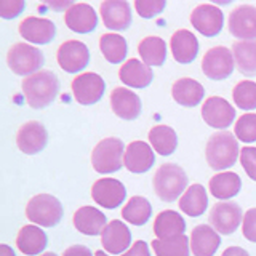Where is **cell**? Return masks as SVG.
Segmentation results:
<instances>
[{"instance_id": "obj_1", "label": "cell", "mask_w": 256, "mask_h": 256, "mask_svg": "<svg viewBox=\"0 0 256 256\" xmlns=\"http://www.w3.org/2000/svg\"><path fill=\"white\" fill-rule=\"evenodd\" d=\"M22 93L32 109H44L56 100L60 80L52 70H38L22 80Z\"/></svg>"}, {"instance_id": "obj_2", "label": "cell", "mask_w": 256, "mask_h": 256, "mask_svg": "<svg viewBox=\"0 0 256 256\" xmlns=\"http://www.w3.org/2000/svg\"><path fill=\"white\" fill-rule=\"evenodd\" d=\"M206 162L213 170L221 172L230 168L237 162L238 157V142L236 136L229 132H218L210 136L206 142Z\"/></svg>"}, {"instance_id": "obj_3", "label": "cell", "mask_w": 256, "mask_h": 256, "mask_svg": "<svg viewBox=\"0 0 256 256\" xmlns=\"http://www.w3.org/2000/svg\"><path fill=\"white\" fill-rule=\"evenodd\" d=\"M188 186V176L176 164H164L154 174V190L164 202H173Z\"/></svg>"}, {"instance_id": "obj_4", "label": "cell", "mask_w": 256, "mask_h": 256, "mask_svg": "<svg viewBox=\"0 0 256 256\" xmlns=\"http://www.w3.org/2000/svg\"><path fill=\"white\" fill-rule=\"evenodd\" d=\"M26 216L37 226L53 228L62 218V205L58 198L50 194H38L29 200Z\"/></svg>"}, {"instance_id": "obj_5", "label": "cell", "mask_w": 256, "mask_h": 256, "mask_svg": "<svg viewBox=\"0 0 256 256\" xmlns=\"http://www.w3.org/2000/svg\"><path fill=\"white\" fill-rule=\"evenodd\" d=\"M44 53L38 48L32 46L29 44H14L6 54V62L14 74L18 76H32L38 72V69L44 66Z\"/></svg>"}, {"instance_id": "obj_6", "label": "cell", "mask_w": 256, "mask_h": 256, "mask_svg": "<svg viewBox=\"0 0 256 256\" xmlns=\"http://www.w3.org/2000/svg\"><path fill=\"white\" fill-rule=\"evenodd\" d=\"M124 142L118 138H106L93 149L92 165L98 173H114L122 168Z\"/></svg>"}, {"instance_id": "obj_7", "label": "cell", "mask_w": 256, "mask_h": 256, "mask_svg": "<svg viewBox=\"0 0 256 256\" xmlns=\"http://www.w3.org/2000/svg\"><path fill=\"white\" fill-rule=\"evenodd\" d=\"M236 61L234 54L226 46H213L210 48L202 60L204 74L212 80H224L234 70Z\"/></svg>"}, {"instance_id": "obj_8", "label": "cell", "mask_w": 256, "mask_h": 256, "mask_svg": "<svg viewBox=\"0 0 256 256\" xmlns=\"http://www.w3.org/2000/svg\"><path fill=\"white\" fill-rule=\"evenodd\" d=\"M104 88H106V84L96 72H85L72 80V94L82 106L98 102L104 94Z\"/></svg>"}, {"instance_id": "obj_9", "label": "cell", "mask_w": 256, "mask_h": 256, "mask_svg": "<svg viewBox=\"0 0 256 256\" xmlns=\"http://www.w3.org/2000/svg\"><path fill=\"white\" fill-rule=\"evenodd\" d=\"M60 68L64 72L69 74H76L85 69L90 62V52L84 42L80 40H68L60 45L58 54H56Z\"/></svg>"}, {"instance_id": "obj_10", "label": "cell", "mask_w": 256, "mask_h": 256, "mask_svg": "<svg viewBox=\"0 0 256 256\" xmlns=\"http://www.w3.org/2000/svg\"><path fill=\"white\" fill-rule=\"evenodd\" d=\"M229 32L240 42L256 38V6L238 5L229 14Z\"/></svg>"}, {"instance_id": "obj_11", "label": "cell", "mask_w": 256, "mask_h": 256, "mask_svg": "<svg viewBox=\"0 0 256 256\" xmlns=\"http://www.w3.org/2000/svg\"><path fill=\"white\" fill-rule=\"evenodd\" d=\"M192 26L205 37H214L218 36L222 29L224 16L222 12L213 4H200L194 8L190 14Z\"/></svg>"}, {"instance_id": "obj_12", "label": "cell", "mask_w": 256, "mask_h": 256, "mask_svg": "<svg viewBox=\"0 0 256 256\" xmlns=\"http://www.w3.org/2000/svg\"><path fill=\"white\" fill-rule=\"evenodd\" d=\"M202 117L205 124L210 125L212 128L224 130L234 122L236 109L230 106L229 101L221 98V96H210L208 100H205L202 106Z\"/></svg>"}, {"instance_id": "obj_13", "label": "cell", "mask_w": 256, "mask_h": 256, "mask_svg": "<svg viewBox=\"0 0 256 256\" xmlns=\"http://www.w3.org/2000/svg\"><path fill=\"white\" fill-rule=\"evenodd\" d=\"M242 220V208L236 202H220L210 212V222L213 229L224 236H229L237 230Z\"/></svg>"}, {"instance_id": "obj_14", "label": "cell", "mask_w": 256, "mask_h": 256, "mask_svg": "<svg viewBox=\"0 0 256 256\" xmlns=\"http://www.w3.org/2000/svg\"><path fill=\"white\" fill-rule=\"evenodd\" d=\"M48 142V133L45 126L37 122V120H30L26 122L16 134V144L21 152L28 156L38 154L40 150H44Z\"/></svg>"}, {"instance_id": "obj_15", "label": "cell", "mask_w": 256, "mask_h": 256, "mask_svg": "<svg viewBox=\"0 0 256 256\" xmlns=\"http://www.w3.org/2000/svg\"><path fill=\"white\" fill-rule=\"evenodd\" d=\"M92 197L98 205L112 210V208L122 205L126 197V189L118 180L102 178L92 186Z\"/></svg>"}, {"instance_id": "obj_16", "label": "cell", "mask_w": 256, "mask_h": 256, "mask_svg": "<svg viewBox=\"0 0 256 256\" xmlns=\"http://www.w3.org/2000/svg\"><path fill=\"white\" fill-rule=\"evenodd\" d=\"M102 248L110 254H124L132 244V232L120 220L110 221L101 234Z\"/></svg>"}, {"instance_id": "obj_17", "label": "cell", "mask_w": 256, "mask_h": 256, "mask_svg": "<svg viewBox=\"0 0 256 256\" xmlns=\"http://www.w3.org/2000/svg\"><path fill=\"white\" fill-rule=\"evenodd\" d=\"M20 34L30 44L45 45L50 44L54 34L56 26L54 22L46 18H37V16H28L20 24Z\"/></svg>"}, {"instance_id": "obj_18", "label": "cell", "mask_w": 256, "mask_h": 256, "mask_svg": "<svg viewBox=\"0 0 256 256\" xmlns=\"http://www.w3.org/2000/svg\"><path fill=\"white\" fill-rule=\"evenodd\" d=\"M156 162L154 149L144 141H133L128 144L124 156V165L132 173H146Z\"/></svg>"}, {"instance_id": "obj_19", "label": "cell", "mask_w": 256, "mask_h": 256, "mask_svg": "<svg viewBox=\"0 0 256 256\" xmlns=\"http://www.w3.org/2000/svg\"><path fill=\"white\" fill-rule=\"evenodd\" d=\"M110 108L120 118L134 120L141 114V100L134 92L124 86H117L110 93Z\"/></svg>"}, {"instance_id": "obj_20", "label": "cell", "mask_w": 256, "mask_h": 256, "mask_svg": "<svg viewBox=\"0 0 256 256\" xmlns=\"http://www.w3.org/2000/svg\"><path fill=\"white\" fill-rule=\"evenodd\" d=\"M104 26L114 30H125L132 24V10L125 0H106L100 6Z\"/></svg>"}, {"instance_id": "obj_21", "label": "cell", "mask_w": 256, "mask_h": 256, "mask_svg": "<svg viewBox=\"0 0 256 256\" xmlns=\"http://www.w3.org/2000/svg\"><path fill=\"white\" fill-rule=\"evenodd\" d=\"M64 22L77 34H88L98 24V16H96L93 6L88 4H74L64 13Z\"/></svg>"}, {"instance_id": "obj_22", "label": "cell", "mask_w": 256, "mask_h": 256, "mask_svg": "<svg viewBox=\"0 0 256 256\" xmlns=\"http://www.w3.org/2000/svg\"><path fill=\"white\" fill-rule=\"evenodd\" d=\"M190 250L194 256H213L218 252L221 238L212 226L198 224L192 229L190 234Z\"/></svg>"}, {"instance_id": "obj_23", "label": "cell", "mask_w": 256, "mask_h": 256, "mask_svg": "<svg viewBox=\"0 0 256 256\" xmlns=\"http://www.w3.org/2000/svg\"><path fill=\"white\" fill-rule=\"evenodd\" d=\"M170 48L174 61H178L180 64H189L197 58L198 53L197 37L188 29H180L172 36Z\"/></svg>"}, {"instance_id": "obj_24", "label": "cell", "mask_w": 256, "mask_h": 256, "mask_svg": "<svg viewBox=\"0 0 256 256\" xmlns=\"http://www.w3.org/2000/svg\"><path fill=\"white\" fill-rule=\"evenodd\" d=\"M74 226L85 236H100L108 226L106 214L94 206H82L74 213Z\"/></svg>"}, {"instance_id": "obj_25", "label": "cell", "mask_w": 256, "mask_h": 256, "mask_svg": "<svg viewBox=\"0 0 256 256\" xmlns=\"http://www.w3.org/2000/svg\"><path fill=\"white\" fill-rule=\"evenodd\" d=\"M46 244V234L38 226H34V224L21 228V230L18 232V237H16V246L26 256H37L38 253H42Z\"/></svg>"}, {"instance_id": "obj_26", "label": "cell", "mask_w": 256, "mask_h": 256, "mask_svg": "<svg viewBox=\"0 0 256 256\" xmlns=\"http://www.w3.org/2000/svg\"><path fill=\"white\" fill-rule=\"evenodd\" d=\"M120 80L132 88H146L152 82V70L148 64L141 62L140 60L132 58L128 60L118 70Z\"/></svg>"}, {"instance_id": "obj_27", "label": "cell", "mask_w": 256, "mask_h": 256, "mask_svg": "<svg viewBox=\"0 0 256 256\" xmlns=\"http://www.w3.org/2000/svg\"><path fill=\"white\" fill-rule=\"evenodd\" d=\"M186 230V221L182 220V216L174 210H165L160 212L156 216L154 221V234L160 240L173 238L182 236Z\"/></svg>"}, {"instance_id": "obj_28", "label": "cell", "mask_w": 256, "mask_h": 256, "mask_svg": "<svg viewBox=\"0 0 256 256\" xmlns=\"http://www.w3.org/2000/svg\"><path fill=\"white\" fill-rule=\"evenodd\" d=\"M173 100L186 108H194L202 102L205 90L200 82L194 78H180L173 84L172 88Z\"/></svg>"}, {"instance_id": "obj_29", "label": "cell", "mask_w": 256, "mask_h": 256, "mask_svg": "<svg viewBox=\"0 0 256 256\" xmlns=\"http://www.w3.org/2000/svg\"><path fill=\"white\" fill-rule=\"evenodd\" d=\"M208 186H210V192L213 197L220 200H228V198L236 197L240 192L242 180H240V176L234 172H222V173L214 174L210 180Z\"/></svg>"}, {"instance_id": "obj_30", "label": "cell", "mask_w": 256, "mask_h": 256, "mask_svg": "<svg viewBox=\"0 0 256 256\" xmlns=\"http://www.w3.org/2000/svg\"><path fill=\"white\" fill-rule=\"evenodd\" d=\"M208 206V197L202 184H192L180 198V210L188 216H202Z\"/></svg>"}, {"instance_id": "obj_31", "label": "cell", "mask_w": 256, "mask_h": 256, "mask_svg": "<svg viewBox=\"0 0 256 256\" xmlns=\"http://www.w3.org/2000/svg\"><path fill=\"white\" fill-rule=\"evenodd\" d=\"M149 142L152 149L160 156H172L178 146V136L172 126L156 125L149 132Z\"/></svg>"}, {"instance_id": "obj_32", "label": "cell", "mask_w": 256, "mask_h": 256, "mask_svg": "<svg viewBox=\"0 0 256 256\" xmlns=\"http://www.w3.org/2000/svg\"><path fill=\"white\" fill-rule=\"evenodd\" d=\"M138 53L141 60L148 66H162L166 60V44L164 38L150 36L142 38L138 45Z\"/></svg>"}, {"instance_id": "obj_33", "label": "cell", "mask_w": 256, "mask_h": 256, "mask_svg": "<svg viewBox=\"0 0 256 256\" xmlns=\"http://www.w3.org/2000/svg\"><path fill=\"white\" fill-rule=\"evenodd\" d=\"M232 54L237 69L245 76H256V42H236Z\"/></svg>"}, {"instance_id": "obj_34", "label": "cell", "mask_w": 256, "mask_h": 256, "mask_svg": "<svg viewBox=\"0 0 256 256\" xmlns=\"http://www.w3.org/2000/svg\"><path fill=\"white\" fill-rule=\"evenodd\" d=\"M152 214V206L148 198L134 196L128 200V204L122 210V218L133 226H142L146 224Z\"/></svg>"}, {"instance_id": "obj_35", "label": "cell", "mask_w": 256, "mask_h": 256, "mask_svg": "<svg viewBox=\"0 0 256 256\" xmlns=\"http://www.w3.org/2000/svg\"><path fill=\"white\" fill-rule=\"evenodd\" d=\"M100 48L106 61L112 64H118L125 60L128 52V44L118 34H102L100 37Z\"/></svg>"}, {"instance_id": "obj_36", "label": "cell", "mask_w": 256, "mask_h": 256, "mask_svg": "<svg viewBox=\"0 0 256 256\" xmlns=\"http://www.w3.org/2000/svg\"><path fill=\"white\" fill-rule=\"evenodd\" d=\"M152 250L156 256H189L190 240L184 234L166 240L156 238L152 242Z\"/></svg>"}, {"instance_id": "obj_37", "label": "cell", "mask_w": 256, "mask_h": 256, "mask_svg": "<svg viewBox=\"0 0 256 256\" xmlns=\"http://www.w3.org/2000/svg\"><path fill=\"white\" fill-rule=\"evenodd\" d=\"M232 98L237 108L244 110L256 109V82L253 80H242L234 86Z\"/></svg>"}, {"instance_id": "obj_38", "label": "cell", "mask_w": 256, "mask_h": 256, "mask_svg": "<svg viewBox=\"0 0 256 256\" xmlns=\"http://www.w3.org/2000/svg\"><path fill=\"white\" fill-rule=\"evenodd\" d=\"M234 133L238 141L254 142L256 141V114H244L236 122Z\"/></svg>"}, {"instance_id": "obj_39", "label": "cell", "mask_w": 256, "mask_h": 256, "mask_svg": "<svg viewBox=\"0 0 256 256\" xmlns=\"http://www.w3.org/2000/svg\"><path fill=\"white\" fill-rule=\"evenodd\" d=\"M134 8L141 18H154L160 14L165 8V0H136Z\"/></svg>"}, {"instance_id": "obj_40", "label": "cell", "mask_w": 256, "mask_h": 256, "mask_svg": "<svg viewBox=\"0 0 256 256\" xmlns=\"http://www.w3.org/2000/svg\"><path fill=\"white\" fill-rule=\"evenodd\" d=\"M240 164L253 181H256V148H244L240 150Z\"/></svg>"}, {"instance_id": "obj_41", "label": "cell", "mask_w": 256, "mask_h": 256, "mask_svg": "<svg viewBox=\"0 0 256 256\" xmlns=\"http://www.w3.org/2000/svg\"><path fill=\"white\" fill-rule=\"evenodd\" d=\"M24 6V0H0V16L4 20H13L22 13Z\"/></svg>"}, {"instance_id": "obj_42", "label": "cell", "mask_w": 256, "mask_h": 256, "mask_svg": "<svg viewBox=\"0 0 256 256\" xmlns=\"http://www.w3.org/2000/svg\"><path fill=\"white\" fill-rule=\"evenodd\" d=\"M242 234L246 240L256 244V208H250V210L244 214Z\"/></svg>"}, {"instance_id": "obj_43", "label": "cell", "mask_w": 256, "mask_h": 256, "mask_svg": "<svg viewBox=\"0 0 256 256\" xmlns=\"http://www.w3.org/2000/svg\"><path fill=\"white\" fill-rule=\"evenodd\" d=\"M120 256H150V254H149L148 244L144 242V240H138V242H134L132 245L130 250H126L124 254H120Z\"/></svg>"}, {"instance_id": "obj_44", "label": "cell", "mask_w": 256, "mask_h": 256, "mask_svg": "<svg viewBox=\"0 0 256 256\" xmlns=\"http://www.w3.org/2000/svg\"><path fill=\"white\" fill-rule=\"evenodd\" d=\"M62 256H93V253L85 245H72L64 250Z\"/></svg>"}, {"instance_id": "obj_45", "label": "cell", "mask_w": 256, "mask_h": 256, "mask_svg": "<svg viewBox=\"0 0 256 256\" xmlns=\"http://www.w3.org/2000/svg\"><path fill=\"white\" fill-rule=\"evenodd\" d=\"M221 256H250V254H248L246 250H244V248H240V246H229L224 250V253Z\"/></svg>"}, {"instance_id": "obj_46", "label": "cell", "mask_w": 256, "mask_h": 256, "mask_svg": "<svg viewBox=\"0 0 256 256\" xmlns=\"http://www.w3.org/2000/svg\"><path fill=\"white\" fill-rule=\"evenodd\" d=\"M0 256H16L14 252H13V248L12 246H8V245H0Z\"/></svg>"}, {"instance_id": "obj_47", "label": "cell", "mask_w": 256, "mask_h": 256, "mask_svg": "<svg viewBox=\"0 0 256 256\" xmlns=\"http://www.w3.org/2000/svg\"><path fill=\"white\" fill-rule=\"evenodd\" d=\"M94 256H109V254H108V253H104L102 250H98V252L94 253Z\"/></svg>"}, {"instance_id": "obj_48", "label": "cell", "mask_w": 256, "mask_h": 256, "mask_svg": "<svg viewBox=\"0 0 256 256\" xmlns=\"http://www.w3.org/2000/svg\"><path fill=\"white\" fill-rule=\"evenodd\" d=\"M42 256H56V254H54V253H52V252H50V253H45V254H42Z\"/></svg>"}]
</instances>
